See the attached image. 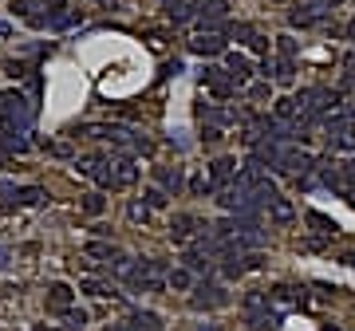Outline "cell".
<instances>
[{"label":"cell","mask_w":355,"mask_h":331,"mask_svg":"<svg viewBox=\"0 0 355 331\" xmlns=\"http://www.w3.org/2000/svg\"><path fill=\"white\" fill-rule=\"evenodd\" d=\"M71 299H75V292H71L67 284H51V288H48V304H51V308L67 312V308H71Z\"/></svg>","instance_id":"cell-14"},{"label":"cell","mask_w":355,"mask_h":331,"mask_svg":"<svg viewBox=\"0 0 355 331\" xmlns=\"http://www.w3.org/2000/svg\"><path fill=\"white\" fill-rule=\"evenodd\" d=\"M249 47H253V51H265V47H269V40H265V36H260V32H257V36L249 40Z\"/></svg>","instance_id":"cell-35"},{"label":"cell","mask_w":355,"mask_h":331,"mask_svg":"<svg viewBox=\"0 0 355 331\" xmlns=\"http://www.w3.org/2000/svg\"><path fill=\"white\" fill-rule=\"evenodd\" d=\"M245 308H249L253 315L269 312V308H273V304H269V292H249V296H245Z\"/></svg>","instance_id":"cell-21"},{"label":"cell","mask_w":355,"mask_h":331,"mask_svg":"<svg viewBox=\"0 0 355 331\" xmlns=\"http://www.w3.org/2000/svg\"><path fill=\"white\" fill-rule=\"evenodd\" d=\"M197 114H201V119H206L210 126H229V123H237V114H233V110L210 107V103H201V107H197Z\"/></svg>","instance_id":"cell-10"},{"label":"cell","mask_w":355,"mask_h":331,"mask_svg":"<svg viewBox=\"0 0 355 331\" xmlns=\"http://www.w3.org/2000/svg\"><path fill=\"white\" fill-rule=\"evenodd\" d=\"M276 170L304 177V173L316 170V162H312V154H304V150H280V162H276Z\"/></svg>","instance_id":"cell-5"},{"label":"cell","mask_w":355,"mask_h":331,"mask_svg":"<svg viewBox=\"0 0 355 331\" xmlns=\"http://www.w3.org/2000/svg\"><path fill=\"white\" fill-rule=\"evenodd\" d=\"M36 4H51V0H16L12 8H16L20 16H32V8H36Z\"/></svg>","instance_id":"cell-28"},{"label":"cell","mask_w":355,"mask_h":331,"mask_svg":"<svg viewBox=\"0 0 355 331\" xmlns=\"http://www.w3.org/2000/svg\"><path fill=\"white\" fill-rule=\"evenodd\" d=\"M83 292H91V296H111V292H107L103 284H95V280H87V284H83Z\"/></svg>","instance_id":"cell-32"},{"label":"cell","mask_w":355,"mask_h":331,"mask_svg":"<svg viewBox=\"0 0 355 331\" xmlns=\"http://www.w3.org/2000/svg\"><path fill=\"white\" fill-rule=\"evenodd\" d=\"M190 284H194L190 268H170V272H166V288H174V292H186Z\"/></svg>","instance_id":"cell-16"},{"label":"cell","mask_w":355,"mask_h":331,"mask_svg":"<svg viewBox=\"0 0 355 331\" xmlns=\"http://www.w3.org/2000/svg\"><path fill=\"white\" fill-rule=\"evenodd\" d=\"M210 173H213L217 186H229V182H237V162H233V158H217L210 166Z\"/></svg>","instance_id":"cell-11"},{"label":"cell","mask_w":355,"mask_h":331,"mask_svg":"<svg viewBox=\"0 0 355 331\" xmlns=\"http://www.w3.org/2000/svg\"><path fill=\"white\" fill-rule=\"evenodd\" d=\"M201 83H210L217 99H229V95H233V79H229L225 67H210V63H206V71H201Z\"/></svg>","instance_id":"cell-7"},{"label":"cell","mask_w":355,"mask_h":331,"mask_svg":"<svg viewBox=\"0 0 355 331\" xmlns=\"http://www.w3.org/2000/svg\"><path fill=\"white\" fill-rule=\"evenodd\" d=\"M323 16H328V8H320V4H296L289 12V20H292V28H312V24H320Z\"/></svg>","instance_id":"cell-6"},{"label":"cell","mask_w":355,"mask_h":331,"mask_svg":"<svg viewBox=\"0 0 355 331\" xmlns=\"http://www.w3.org/2000/svg\"><path fill=\"white\" fill-rule=\"evenodd\" d=\"M0 170H4V158H0Z\"/></svg>","instance_id":"cell-42"},{"label":"cell","mask_w":355,"mask_h":331,"mask_svg":"<svg viewBox=\"0 0 355 331\" xmlns=\"http://www.w3.org/2000/svg\"><path fill=\"white\" fill-rule=\"evenodd\" d=\"M323 130H328V146L332 150H355V123L347 114H328Z\"/></svg>","instance_id":"cell-3"},{"label":"cell","mask_w":355,"mask_h":331,"mask_svg":"<svg viewBox=\"0 0 355 331\" xmlns=\"http://www.w3.org/2000/svg\"><path fill=\"white\" fill-rule=\"evenodd\" d=\"M308 225H312L316 233H332V229H336V225H332V221L323 217V213H308Z\"/></svg>","instance_id":"cell-26"},{"label":"cell","mask_w":355,"mask_h":331,"mask_svg":"<svg viewBox=\"0 0 355 331\" xmlns=\"http://www.w3.org/2000/svg\"><path fill=\"white\" fill-rule=\"evenodd\" d=\"M347 265H352V268H355V252H347Z\"/></svg>","instance_id":"cell-40"},{"label":"cell","mask_w":355,"mask_h":331,"mask_svg":"<svg viewBox=\"0 0 355 331\" xmlns=\"http://www.w3.org/2000/svg\"><path fill=\"white\" fill-rule=\"evenodd\" d=\"M276 47H280V56H284V60L296 56V40H292V36H276Z\"/></svg>","instance_id":"cell-27"},{"label":"cell","mask_w":355,"mask_h":331,"mask_svg":"<svg viewBox=\"0 0 355 331\" xmlns=\"http://www.w3.org/2000/svg\"><path fill=\"white\" fill-rule=\"evenodd\" d=\"M296 103L304 110V119L312 123V119H320V114H332V107L339 103V95L328 91V87H308V91L296 95Z\"/></svg>","instance_id":"cell-2"},{"label":"cell","mask_w":355,"mask_h":331,"mask_svg":"<svg viewBox=\"0 0 355 331\" xmlns=\"http://www.w3.org/2000/svg\"><path fill=\"white\" fill-rule=\"evenodd\" d=\"M352 114H355V107H352Z\"/></svg>","instance_id":"cell-43"},{"label":"cell","mask_w":355,"mask_h":331,"mask_svg":"<svg viewBox=\"0 0 355 331\" xmlns=\"http://www.w3.org/2000/svg\"><path fill=\"white\" fill-rule=\"evenodd\" d=\"M103 209H107V201H103V193H87V197H83V213H91V217H99Z\"/></svg>","instance_id":"cell-23"},{"label":"cell","mask_w":355,"mask_h":331,"mask_svg":"<svg viewBox=\"0 0 355 331\" xmlns=\"http://www.w3.org/2000/svg\"><path fill=\"white\" fill-rule=\"evenodd\" d=\"M190 47H194L197 56H217V51H225V36H217V32H201Z\"/></svg>","instance_id":"cell-8"},{"label":"cell","mask_w":355,"mask_h":331,"mask_svg":"<svg viewBox=\"0 0 355 331\" xmlns=\"http://www.w3.org/2000/svg\"><path fill=\"white\" fill-rule=\"evenodd\" d=\"M64 315H67V328H79L83 331V323H87V315H83V312H71V308H67Z\"/></svg>","instance_id":"cell-29"},{"label":"cell","mask_w":355,"mask_h":331,"mask_svg":"<svg viewBox=\"0 0 355 331\" xmlns=\"http://www.w3.org/2000/svg\"><path fill=\"white\" fill-rule=\"evenodd\" d=\"M296 292H292V288H284V284H280V288H273V292H269V304H273V308H289V304H296Z\"/></svg>","instance_id":"cell-20"},{"label":"cell","mask_w":355,"mask_h":331,"mask_svg":"<svg viewBox=\"0 0 355 331\" xmlns=\"http://www.w3.org/2000/svg\"><path fill=\"white\" fill-rule=\"evenodd\" d=\"M249 95H253L257 103H260V99H269V83H257V87H253V91H249Z\"/></svg>","instance_id":"cell-36"},{"label":"cell","mask_w":355,"mask_h":331,"mask_svg":"<svg viewBox=\"0 0 355 331\" xmlns=\"http://www.w3.org/2000/svg\"><path fill=\"white\" fill-rule=\"evenodd\" d=\"M4 36H12V28H8V24H0V40H4Z\"/></svg>","instance_id":"cell-38"},{"label":"cell","mask_w":355,"mask_h":331,"mask_svg":"<svg viewBox=\"0 0 355 331\" xmlns=\"http://www.w3.org/2000/svg\"><path fill=\"white\" fill-rule=\"evenodd\" d=\"M158 177H162V186H166V189H174V193L182 189V170H162Z\"/></svg>","instance_id":"cell-24"},{"label":"cell","mask_w":355,"mask_h":331,"mask_svg":"<svg viewBox=\"0 0 355 331\" xmlns=\"http://www.w3.org/2000/svg\"><path fill=\"white\" fill-rule=\"evenodd\" d=\"M130 331H162V323L154 312H134L130 315Z\"/></svg>","instance_id":"cell-18"},{"label":"cell","mask_w":355,"mask_h":331,"mask_svg":"<svg viewBox=\"0 0 355 331\" xmlns=\"http://www.w3.org/2000/svg\"><path fill=\"white\" fill-rule=\"evenodd\" d=\"M87 256H91V260H119V256H123V252L114 249L111 241H87Z\"/></svg>","instance_id":"cell-13"},{"label":"cell","mask_w":355,"mask_h":331,"mask_svg":"<svg viewBox=\"0 0 355 331\" xmlns=\"http://www.w3.org/2000/svg\"><path fill=\"white\" fill-rule=\"evenodd\" d=\"M190 304H194L197 312H206V308H225L229 304V292L225 284H213V280H201L194 288V296H190Z\"/></svg>","instance_id":"cell-4"},{"label":"cell","mask_w":355,"mask_h":331,"mask_svg":"<svg viewBox=\"0 0 355 331\" xmlns=\"http://www.w3.org/2000/svg\"><path fill=\"white\" fill-rule=\"evenodd\" d=\"M197 229H201V225H197V217H190V213H178L174 225H170V233H174L178 245H186V241H190V236H194Z\"/></svg>","instance_id":"cell-9"},{"label":"cell","mask_w":355,"mask_h":331,"mask_svg":"<svg viewBox=\"0 0 355 331\" xmlns=\"http://www.w3.org/2000/svg\"><path fill=\"white\" fill-rule=\"evenodd\" d=\"M114 173H119V186H130V182L138 177V170H134L130 158H114Z\"/></svg>","instance_id":"cell-19"},{"label":"cell","mask_w":355,"mask_h":331,"mask_svg":"<svg viewBox=\"0 0 355 331\" xmlns=\"http://www.w3.org/2000/svg\"><path fill=\"white\" fill-rule=\"evenodd\" d=\"M36 331H51V328H36Z\"/></svg>","instance_id":"cell-41"},{"label":"cell","mask_w":355,"mask_h":331,"mask_svg":"<svg viewBox=\"0 0 355 331\" xmlns=\"http://www.w3.org/2000/svg\"><path fill=\"white\" fill-rule=\"evenodd\" d=\"M225 71H229V79L241 87L245 79H249V60H245L241 51H229V60H225Z\"/></svg>","instance_id":"cell-12"},{"label":"cell","mask_w":355,"mask_h":331,"mask_svg":"<svg viewBox=\"0 0 355 331\" xmlns=\"http://www.w3.org/2000/svg\"><path fill=\"white\" fill-rule=\"evenodd\" d=\"M12 260H16V256H12V249H4V245H0V272H8V268H12Z\"/></svg>","instance_id":"cell-31"},{"label":"cell","mask_w":355,"mask_h":331,"mask_svg":"<svg viewBox=\"0 0 355 331\" xmlns=\"http://www.w3.org/2000/svg\"><path fill=\"white\" fill-rule=\"evenodd\" d=\"M130 217H134V221H146V217H150V205H130Z\"/></svg>","instance_id":"cell-34"},{"label":"cell","mask_w":355,"mask_h":331,"mask_svg":"<svg viewBox=\"0 0 355 331\" xmlns=\"http://www.w3.org/2000/svg\"><path fill=\"white\" fill-rule=\"evenodd\" d=\"M107 331H130V328H123V323H111V328H107Z\"/></svg>","instance_id":"cell-39"},{"label":"cell","mask_w":355,"mask_h":331,"mask_svg":"<svg viewBox=\"0 0 355 331\" xmlns=\"http://www.w3.org/2000/svg\"><path fill=\"white\" fill-rule=\"evenodd\" d=\"M8 197H16V205H36L40 197H44V189L40 186H20V189H4Z\"/></svg>","instance_id":"cell-15"},{"label":"cell","mask_w":355,"mask_h":331,"mask_svg":"<svg viewBox=\"0 0 355 331\" xmlns=\"http://www.w3.org/2000/svg\"><path fill=\"white\" fill-rule=\"evenodd\" d=\"M269 213H273V221H276V225H289V221L296 217V209H292V201H289V197H276V201L269 205Z\"/></svg>","instance_id":"cell-17"},{"label":"cell","mask_w":355,"mask_h":331,"mask_svg":"<svg viewBox=\"0 0 355 331\" xmlns=\"http://www.w3.org/2000/svg\"><path fill=\"white\" fill-rule=\"evenodd\" d=\"M4 71H8V75H12V79H20V75H24V71H28V67H24V63H16V60H12V63H4Z\"/></svg>","instance_id":"cell-33"},{"label":"cell","mask_w":355,"mask_h":331,"mask_svg":"<svg viewBox=\"0 0 355 331\" xmlns=\"http://www.w3.org/2000/svg\"><path fill=\"white\" fill-rule=\"evenodd\" d=\"M166 201H170L166 189H146V205H150V209H166Z\"/></svg>","instance_id":"cell-25"},{"label":"cell","mask_w":355,"mask_h":331,"mask_svg":"<svg viewBox=\"0 0 355 331\" xmlns=\"http://www.w3.org/2000/svg\"><path fill=\"white\" fill-rule=\"evenodd\" d=\"M273 79L280 83V87H289L292 79H296V75H292V60H280V63H276V67H273Z\"/></svg>","instance_id":"cell-22"},{"label":"cell","mask_w":355,"mask_h":331,"mask_svg":"<svg viewBox=\"0 0 355 331\" xmlns=\"http://www.w3.org/2000/svg\"><path fill=\"white\" fill-rule=\"evenodd\" d=\"M308 4H320V8H328V12H332V8H339V0H308Z\"/></svg>","instance_id":"cell-37"},{"label":"cell","mask_w":355,"mask_h":331,"mask_svg":"<svg viewBox=\"0 0 355 331\" xmlns=\"http://www.w3.org/2000/svg\"><path fill=\"white\" fill-rule=\"evenodd\" d=\"M32 114H36L32 103L20 91H0V126H4L8 134L28 130V126H32Z\"/></svg>","instance_id":"cell-1"},{"label":"cell","mask_w":355,"mask_h":331,"mask_svg":"<svg viewBox=\"0 0 355 331\" xmlns=\"http://www.w3.org/2000/svg\"><path fill=\"white\" fill-rule=\"evenodd\" d=\"M201 142H221V126H206V130H201Z\"/></svg>","instance_id":"cell-30"}]
</instances>
